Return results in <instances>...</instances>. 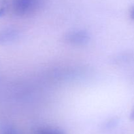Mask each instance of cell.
Masks as SVG:
<instances>
[{
    "label": "cell",
    "mask_w": 134,
    "mask_h": 134,
    "mask_svg": "<svg viewBox=\"0 0 134 134\" xmlns=\"http://www.w3.org/2000/svg\"><path fill=\"white\" fill-rule=\"evenodd\" d=\"M44 0H13L14 12L19 16L30 15L41 9Z\"/></svg>",
    "instance_id": "obj_1"
},
{
    "label": "cell",
    "mask_w": 134,
    "mask_h": 134,
    "mask_svg": "<svg viewBox=\"0 0 134 134\" xmlns=\"http://www.w3.org/2000/svg\"><path fill=\"white\" fill-rule=\"evenodd\" d=\"M64 39L67 43L73 45H82L89 42L90 35L85 30H76L67 33Z\"/></svg>",
    "instance_id": "obj_2"
},
{
    "label": "cell",
    "mask_w": 134,
    "mask_h": 134,
    "mask_svg": "<svg viewBox=\"0 0 134 134\" xmlns=\"http://www.w3.org/2000/svg\"><path fill=\"white\" fill-rule=\"evenodd\" d=\"M20 32L14 28H6L0 30V44H9L19 38Z\"/></svg>",
    "instance_id": "obj_3"
},
{
    "label": "cell",
    "mask_w": 134,
    "mask_h": 134,
    "mask_svg": "<svg viewBox=\"0 0 134 134\" xmlns=\"http://www.w3.org/2000/svg\"><path fill=\"white\" fill-rule=\"evenodd\" d=\"M35 134H64L61 130L54 127H41L37 130Z\"/></svg>",
    "instance_id": "obj_4"
},
{
    "label": "cell",
    "mask_w": 134,
    "mask_h": 134,
    "mask_svg": "<svg viewBox=\"0 0 134 134\" xmlns=\"http://www.w3.org/2000/svg\"><path fill=\"white\" fill-rule=\"evenodd\" d=\"M5 134H17L14 130H7L6 131H5Z\"/></svg>",
    "instance_id": "obj_5"
},
{
    "label": "cell",
    "mask_w": 134,
    "mask_h": 134,
    "mask_svg": "<svg viewBox=\"0 0 134 134\" xmlns=\"http://www.w3.org/2000/svg\"><path fill=\"white\" fill-rule=\"evenodd\" d=\"M130 17L132 19L134 20V6L130 10Z\"/></svg>",
    "instance_id": "obj_6"
},
{
    "label": "cell",
    "mask_w": 134,
    "mask_h": 134,
    "mask_svg": "<svg viewBox=\"0 0 134 134\" xmlns=\"http://www.w3.org/2000/svg\"><path fill=\"white\" fill-rule=\"evenodd\" d=\"M131 118H132V120H134V107L133 110H132V113H131Z\"/></svg>",
    "instance_id": "obj_7"
}]
</instances>
